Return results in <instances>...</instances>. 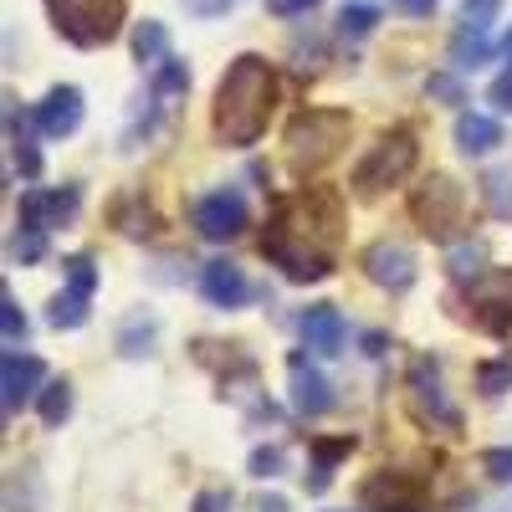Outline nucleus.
<instances>
[{
  "instance_id": "29",
  "label": "nucleus",
  "mask_w": 512,
  "mask_h": 512,
  "mask_svg": "<svg viewBox=\"0 0 512 512\" xmlns=\"http://www.w3.org/2000/svg\"><path fill=\"white\" fill-rule=\"evenodd\" d=\"M134 57H139V62H159V57H169V31H164L159 21H144V26L134 31Z\"/></svg>"
},
{
  "instance_id": "23",
  "label": "nucleus",
  "mask_w": 512,
  "mask_h": 512,
  "mask_svg": "<svg viewBox=\"0 0 512 512\" xmlns=\"http://www.w3.org/2000/svg\"><path fill=\"white\" fill-rule=\"evenodd\" d=\"M36 415H41V425H57L72 415V384L67 379H52V384H41V395H36Z\"/></svg>"
},
{
  "instance_id": "41",
  "label": "nucleus",
  "mask_w": 512,
  "mask_h": 512,
  "mask_svg": "<svg viewBox=\"0 0 512 512\" xmlns=\"http://www.w3.org/2000/svg\"><path fill=\"white\" fill-rule=\"evenodd\" d=\"M395 6H400L405 16H431V11H436V0H395Z\"/></svg>"
},
{
  "instance_id": "37",
  "label": "nucleus",
  "mask_w": 512,
  "mask_h": 512,
  "mask_svg": "<svg viewBox=\"0 0 512 512\" xmlns=\"http://www.w3.org/2000/svg\"><path fill=\"white\" fill-rule=\"evenodd\" d=\"M190 512H231V492L226 487H205V492H195Z\"/></svg>"
},
{
  "instance_id": "1",
  "label": "nucleus",
  "mask_w": 512,
  "mask_h": 512,
  "mask_svg": "<svg viewBox=\"0 0 512 512\" xmlns=\"http://www.w3.org/2000/svg\"><path fill=\"white\" fill-rule=\"evenodd\" d=\"M338 246H344V200L328 185H303L292 195H277L262 256L287 282H323L338 267Z\"/></svg>"
},
{
  "instance_id": "25",
  "label": "nucleus",
  "mask_w": 512,
  "mask_h": 512,
  "mask_svg": "<svg viewBox=\"0 0 512 512\" xmlns=\"http://www.w3.org/2000/svg\"><path fill=\"white\" fill-rule=\"evenodd\" d=\"M374 26H379V6H364V0H349V6L338 11V36H349V41L369 36Z\"/></svg>"
},
{
  "instance_id": "9",
  "label": "nucleus",
  "mask_w": 512,
  "mask_h": 512,
  "mask_svg": "<svg viewBox=\"0 0 512 512\" xmlns=\"http://www.w3.org/2000/svg\"><path fill=\"white\" fill-rule=\"evenodd\" d=\"M472 323L487 333L512 328V277L507 272H482L472 282Z\"/></svg>"
},
{
  "instance_id": "34",
  "label": "nucleus",
  "mask_w": 512,
  "mask_h": 512,
  "mask_svg": "<svg viewBox=\"0 0 512 512\" xmlns=\"http://www.w3.org/2000/svg\"><path fill=\"white\" fill-rule=\"evenodd\" d=\"M502 16V0H461V21L466 26H492Z\"/></svg>"
},
{
  "instance_id": "2",
  "label": "nucleus",
  "mask_w": 512,
  "mask_h": 512,
  "mask_svg": "<svg viewBox=\"0 0 512 512\" xmlns=\"http://www.w3.org/2000/svg\"><path fill=\"white\" fill-rule=\"evenodd\" d=\"M277 113V67L256 52H241L226 77L216 82V103H210V134L226 149H251L267 134Z\"/></svg>"
},
{
  "instance_id": "6",
  "label": "nucleus",
  "mask_w": 512,
  "mask_h": 512,
  "mask_svg": "<svg viewBox=\"0 0 512 512\" xmlns=\"http://www.w3.org/2000/svg\"><path fill=\"white\" fill-rule=\"evenodd\" d=\"M420 159V144L410 128H395V134H384L359 164H354V190L359 195H379L384 185H400Z\"/></svg>"
},
{
  "instance_id": "12",
  "label": "nucleus",
  "mask_w": 512,
  "mask_h": 512,
  "mask_svg": "<svg viewBox=\"0 0 512 512\" xmlns=\"http://www.w3.org/2000/svg\"><path fill=\"white\" fill-rule=\"evenodd\" d=\"M364 507L369 512H425V487L405 472H379L364 482Z\"/></svg>"
},
{
  "instance_id": "7",
  "label": "nucleus",
  "mask_w": 512,
  "mask_h": 512,
  "mask_svg": "<svg viewBox=\"0 0 512 512\" xmlns=\"http://www.w3.org/2000/svg\"><path fill=\"white\" fill-rule=\"evenodd\" d=\"M190 226H195L205 241H236V236L251 226L246 195H241V190H216V195H200V200H195V210H190Z\"/></svg>"
},
{
  "instance_id": "19",
  "label": "nucleus",
  "mask_w": 512,
  "mask_h": 512,
  "mask_svg": "<svg viewBox=\"0 0 512 512\" xmlns=\"http://www.w3.org/2000/svg\"><path fill=\"white\" fill-rule=\"evenodd\" d=\"M487 57H492L487 26H466V21H461V31L451 36V62H456V67H482Z\"/></svg>"
},
{
  "instance_id": "11",
  "label": "nucleus",
  "mask_w": 512,
  "mask_h": 512,
  "mask_svg": "<svg viewBox=\"0 0 512 512\" xmlns=\"http://www.w3.org/2000/svg\"><path fill=\"white\" fill-rule=\"evenodd\" d=\"M410 395H415L420 415L441 420L446 431H461V410H456V405L446 400V390H441V364H436V359H415V364H410Z\"/></svg>"
},
{
  "instance_id": "44",
  "label": "nucleus",
  "mask_w": 512,
  "mask_h": 512,
  "mask_svg": "<svg viewBox=\"0 0 512 512\" xmlns=\"http://www.w3.org/2000/svg\"><path fill=\"white\" fill-rule=\"evenodd\" d=\"M487 512H512V497H502V502H492Z\"/></svg>"
},
{
  "instance_id": "30",
  "label": "nucleus",
  "mask_w": 512,
  "mask_h": 512,
  "mask_svg": "<svg viewBox=\"0 0 512 512\" xmlns=\"http://www.w3.org/2000/svg\"><path fill=\"white\" fill-rule=\"evenodd\" d=\"M425 93H431L436 103H446V108L466 103V88H461V77H456V72H431V77H425Z\"/></svg>"
},
{
  "instance_id": "4",
  "label": "nucleus",
  "mask_w": 512,
  "mask_h": 512,
  "mask_svg": "<svg viewBox=\"0 0 512 512\" xmlns=\"http://www.w3.org/2000/svg\"><path fill=\"white\" fill-rule=\"evenodd\" d=\"M57 26L62 41H72V47L93 52V47H108V41H118L123 31V16L128 6L123 0H41Z\"/></svg>"
},
{
  "instance_id": "13",
  "label": "nucleus",
  "mask_w": 512,
  "mask_h": 512,
  "mask_svg": "<svg viewBox=\"0 0 512 512\" xmlns=\"http://www.w3.org/2000/svg\"><path fill=\"white\" fill-rule=\"evenodd\" d=\"M297 333H303V349H308V354H323V359L344 354V338H349L344 313H338L333 303H313V308H303V318H297Z\"/></svg>"
},
{
  "instance_id": "27",
  "label": "nucleus",
  "mask_w": 512,
  "mask_h": 512,
  "mask_svg": "<svg viewBox=\"0 0 512 512\" xmlns=\"http://www.w3.org/2000/svg\"><path fill=\"white\" fill-rule=\"evenodd\" d=\"M482 272H487V251L482 246H472V241L451 246V277L456 282H477Z\"/></svg>"
},
{
  "instance_id": "20",
  "label": "nucleus",
  "mask_w": 512,
  "mask_h": 512,
  "mask_svg": "<svg viewBox=\"0 0 512 512\" xmlns=\"http://www.w3.org/2000/svg\"><path fill=\"white\" fill-rule=\"evenodd\" d=\"M149 93L164 103V98H185L190 93V67L180 57H159L154 62V82H149Z\"/></svg>"
},
{
  "instance_id": "5",
  "label": "nucleus",
  "mask_w": 512,
  "mask_h": 512,
  "mask_svg": "<svg viewBox=\"0 0 512 512\" xmlns=\"http://www.w3.org/2000/svg\"><path fill=\"white\" fill-rule=\"evenodd\" d=\"M410 216L431 241H451L466 221V190L451 175H431L425 185L410 190Z\"/></svg>"
},
{
  "instance_id": "43",
  "label": "nucleus",
  "mask_w": 512,
  "mask_h": 512,
  "mask_svg": "<svg viewBox=\"0 0 512 512\" xmlns=\"http://www.w3.org/2000/svg\"><path fill=\"white\" fill-rule=\"evenodd\" d=\"M364 354H384V333H364Z\"/></svg>"
},
{
  "instance_id": "42",
  "label": "nucleus",
  "mask_w": 512,
  "mask_h": 512,
  "mask_svg": "<svg viewBox=\"0 0 512 512\" xmlns=\"http://www.w3.org/2000/svg\"><path fill=\"white\" fill-rule=\"evenodd\" d=\"M251 512H292V507H287V497H262Z\"/></svg>"
},
{
  "instance_id": "8",
  "label": "nucleus",
  "mask_w": 512,
  "mask_h": 512,
  "mask_svg": "<svg viewBox=\"0 0 512 512\" xmlns=\"http://www.w3.org/2000/svg\"><path fill=\"white\" fill-rule=\"evenodd\" d=\"M359 267H364V277H369L374 287L405 292V287L415 282V251L400 246V241H374V246H364Z\"/></svg>"
},
{
  "instance_id": "22",
  "label": "nucleus",
  "mask_w": 512,
  "mask_h": 512,
  "mask_svg": "<svg viewBox=\"0 0 512 512\" xmlns=\"http://www.w3.org/2000/svg\"><path fill=\"white\" fill-rule=\"evenodd\" d=\"M88 303H93V297L88 292H57L52 297V308H47V323L52 328H62V333H72V328H82V323H88Z\"/></svg>"
},
{
  "instance_id": "39",
  "label": "nucleus",
  "mask_w": 512,
  "mask_h": 512,
  "mask_svg": "<svg viewBox=\"0 0 512 512\" xmlns=\"http://www.w3.org/2000/svg\"><path fill=\"white\" fill-rule=\"evenodd\" d=\"M185 6H190L195 16H221V11H231V6H241V0H185Z\"/></svg>"
},
{
  "instance_id": "10",
  "label": "nucleus",
  "mask_w": 512,
  "mask_h": 512,
  "mask_svg": "<svg viewBox=\"0 0 512 512\" xmlns=\"http://www.w3.org/2000/svg\"><path fill=\"white\" fill-rule=\"evenodd\" d=\"M41 384H47V364L36 354L6 349V359H0V405H6V415H16L31 395H41Z\"/></svg>"
},
{
  "instance_id": "28",
  "label": "nucleus",
  "mask_w": 512,
  "mask_h": 512,
  "mask_svg": "<svg viewBox=\"0 0 512 512\" xmlns=\"http://www.w3.org/2000/svg\"><path fill=\"white\" fill-rule=\"evenodd\" d=\"M482 200L492 216H512V169H492L482 180Z\"/></svg>"
},
{
  "instance_id": "32",
  "label": "nucleus",
  "mask_w": 512,
  "mask_h": 512,
  "mask_svg": "<svg viewBox=\"0 0 512 512\" xmlns=\"http://www.w3.org/2000/svg\"><path fill=\"white\" fill-rule=\"evenodd\" d=\"M67 287L72 292H88L93 297V287H98V267H93V256H67Z\"/></svg>"
},
{
  "instance_id": "40",
  "label": "nucleus",
  "mask_w": 512,
  "mask_h": 512,
  "mask_svg": "<svg viewBox=\"0 0 512 512\" xmlns=\"http://www.w3.org/2000/svg\"><path fill=\"white\" fill-rule=\"evenodd\" d=\"M272 6V16H303V11H313L318 0H267Z\"/></svg>"
},
{
  "instance_id": "26",
  "label": "nucleus",
  "mask_w": 512,
  "mask_h": 512,
  "mask_svg": "<svg viewBox=\"0 0 512 512\" xmlns=\"http://www.w3.org/2000/svg\"><path fill=\"white\" fill-rule=\"evenodd\" d=\"M11 256L16 262H41V256H47V226H31V221H21V231L11 236Z\"/></svg>"
},
{
  "instance_id": "16",
  "label": "nucleus",
  "mask_w": 512,
  "mask_h": 512,
  "mask_svg": "<svg viewBox=\"0 0 512 512\" xmlns=\"http://www.w3.org/2000/svg\"><path fill=\"white\" fill-rule=\"evenodd\" d=\"M36 128L47 139H67V134H77L82 128V88H52L47 98L36 103Z\"/></svg>"
},
{
  "instance_id": "36",
  "label": "nucleus",
  "mask_w": 512,
  "mask_h": 512,
  "mask_svg": "<svg viewBox=\"0 0 512 512\" xmlns=\"http://www.w3.org/2000/svg\"><path fill=\"white\" fill-rule=\"evenodd\" d=\"M282 472V451L277 446H256L251 451V477H277Z\"/></svg>"
},
{
  "instance_id": "14",
  "label": "nucleus",
  "mask_w": 512,
  "mask_h": 512,
  "mask_svg": "<svg viewBox=\"0 0 512 512\" xmlns=\"http://www.w3.org/2000/svg\"><path fill=\"white\" fill-rule=\"evenodd\" d=\"M287 374H292V410L297 415H328L333 410V384L318 374V364L308 354H292Z\"/></svg>"
},
{
  "instance_id": "38",
  "label": "nucleus",
  "mask_w": 512,
  "mask_h": 512,
  "mask_svg": "<svg viewBox=\"0 0 512 512\" xmlns=\"http://www.w3.org/2000/svg\"><path fill=\"white\" fill-rule=\"evenodd\" d=\"M492 103H497L502 113H512V67H507V72L492 82Z\"/></svg>"
},
{
  "instance_id": "17",
  "label": "nucleus",
  "mask_w": 512,
  "mask_h": 512,
  "mask_svg": "<svg viewBox=\"0 0 512 512\" xmlns=\"http://www.w3.org/2000/svg\"><path fill=\"white\" fill-rule=\"evenodd\" d=\"M200 292H205L210 308H241L246 297H256L251 282H246V272L236 262H205L200 267Z\"/></svg>"
},
{
  "instance_id": "33",
  "label": "nucleus",
  "mask_w": 512,
  "mask_h": 512,
  "mask_svg": "<svg viewBox=\"0 0 512 512\" xmlns=\"http://www.w3.org/2000/svg\"><path fill=\"white\" fill-rule=\"evenodd\" d=\"M482 472H487L492 482L512 487V446H492V451H482Z\"/></svg>"
},
{
  "instance_id": "3",
  "label": "nucleus",
  "mask_w": 512,
  "mask_h": 512,
  "mask_svg": "<svg viewBox=\"0 0 512 512\" xmlns=\"http://www.w3.org/2000/svg\"><path fill=\"white\" fill-rule=\"evenodd\" d=\"M349 128H354V118L344 108H303V113H292L287 134H282L292 175H318L323 164H333L338 154H344V144H349Z\"/></svg>"
},
{
  "instance_id": "35",
  "label": "nucleus",
  "mask_w": 512,
  "mask_h": 512,
  "mask_svg": "<svg viewBox=\"0 0 512 512\" xmlns=\"http://www.w3.org/2000/svg\"><path fill=\"white\" fill-rule=\"evenodd\" d=\"M477 379H482L487 395H502V390H512V364H482Z\"/></svg>"
},
{
  "instance_id": "18",
  "label": "nucleus",
  "mask_w": 512,
  "mask_h": 512,
  "mask_svg": "<svg viewBox=\"0 0 512 512\" xmlns=\"http://www.w3.org/2000/svg\"><path fill=\"white\" fill-rule=\"evenodd\" d=\"M502 144V123L487 118V113H461L456 118V149L461 154H487Z\"/></svg>"
},
{
  "instance_id": "21",
  "label": "nucleus",
  "mask_w": 512,
  "mask_h": 512,
  "mask_svg": "<svg viewBox=\"0 0 512 512\" xmlns=\"http://www.w3.org/2000/svg\"><path fill=\"white\" fill-rule=\"evenodd\" d=\"M154 338H159V323L139 313V318H128L118 328V354L123 359H144V354H154Z\"/></svg>"
},
{
  "instance_id": "15",
  "label": "nucleus",
  "mask_w": 512,
  "mask_h": 512,
  "mask_svg": "<svg viewBox=\"0 0 512 512\" xmlns=\"http://www.w3.org/2000/svg\"><path fill=\"white\" fill-rule=\"evenodd\" d=\"M77 205H82L77 185H67V190H26L21 205H16V221H31V226L52 231V226H67L77 216Z\"/></svg>"
},
{
  "instance_id": "24",
  "label": "nucleus",
  "mask_w": 512,
  "mask_h": 512,
  "mask_svg": "<svg viewBox=\"0 0 512 512\" xmlns=\"http://www.w3.org/2000/svg\"><path fill=\"white\" fill-rule=\"evenodd\" d=\"M349 451H354V436L313 441V477H308V487H313V492H323V487L333 482V461H338V456H349Z\"/></svg>"
},
{
  "instance_id": "31",
  "label": "nucleus",
  "mask_w": 512,
  "mask_h": 512,
  "mask_svg": "<svg viewBox=\"0 0 512 512\" xmlns=\"http://www.w3.org/2000/svg\"><path fill=\"white\" fill-rule=\"evenodd\" d=\"M0 333H6V349H16L21 338H26V313L16 308L11 292H0Z\"/></svg>"
},
{
  "instance_id": "45",
  "label": "nucleus",
  "mask_w": 512,
  "mask_h": 512,
  "mask_svg": "<svg viewBox=\"0 0 512 512\" xmlns=\"http://www.w3.org/2000/svg\"><path fill=\"white\" fill-rule=\"evenodd\" d=\"M502 57L512 62V31H507V41H502Z\"/></svg>"
}]
</instances>
